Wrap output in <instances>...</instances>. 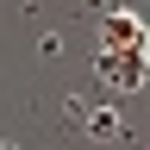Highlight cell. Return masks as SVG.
Wrapping results in <instances>:
<instances>
[{
    "mask_svg": "<svg viewBox=\"0 0 150 150\" xmlns=\"http://www.w3.org/2000/svg\"><path fill=\"white\" fill-rule=\"evenodd\" d=\"M94 75L119 94H138L144 88V50H100L94 56Z\"/></svg>",
    "mask_w": 150,
    "mask_h": 150,
    "instance_id": "obj_1",
    "label": "cell"
},
{
    "mask_svg": "<svg viewBox=\"0 0 150 150\" xmlns=\"http://www.w3.org/2000/svg\"><path fill=\"white\" fill-rule=\"evenodd\" d=\"M100 50H144V25L131 13H106L100 19Z\"/></svg>",
    "mask_w": 150,
    "mask_h": 150,
    "instance_id": "obj_2",
    "label": "cell"
},
{
    "mask_svg": "<svg viewBox=\"0 0 150 150\" xmlns=\"http://www.w3.org/2000/svg\"><path fill=\"white\" fill-rule=\"evenodd\" d=\"M0 150H13V144H0Z\"/></svg>",
    "mask_w": 150,
    "mask_h": 150,
    "instance_id": "obj_3",
    "label": "cell"
}]
</instances>
